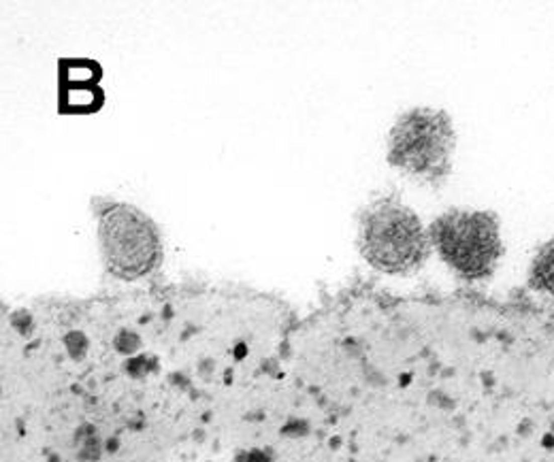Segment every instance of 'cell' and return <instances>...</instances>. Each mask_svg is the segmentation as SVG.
<instances>
[{"label":"cell","mask_w":554,"mask_h":462,"mask_svg":"<svg viewBox=\"0 0 554 462\" xmlns=\"http://www.w3.org/2000/svg\"><path fill=\"white\" fill-rule=\"evenodd\" d=\"M358 243L364 260L390 275L418 268L428 251V239L418 215L392 198H384L364 211Z\"/></svg>","instance_id":"cell-1"},{"label":"cell","mask_w":554,"mask_h":462,"mask_svg":"<svg viewBox=\"0 0 554 462\" xmlns=\"http://www.w3.org/2000/svg\"><path fill=\"white\" fill-rule=\"evenodd\" d=\"M98 239L107 270L120 279L145 277L162 258L158 228L130 205H109L98 213Z\"/></svg>","instance_id":"cell-3"},{"label":"cell","mask_w":554,"mask_h":462,"mask_svg":"<svg viewBox=\"0 0 554 462\" xmlns=\"http://www.w3.org/2000/svg\"><path fill=\"white\" fill-rule=\"evenodd\" d=\"M439 256L463 277H486L501 258L499 224L484 211H450L431 228Z\"/></svg>","instance_id":"cell-4"},{"label":"cell","mask_w":554,"mask_h":462,"mask_svg":"<svg viewBox=\"0 0 554 462\" xmlns=\"http://www.w3.org/2000/svg\"><path fill=\"white\" fill-rule=\"evenodd\" d=\"M531 284L533 288L554 296V241L543 245L535 256L531 266Z\"/></svg>","instance_id":"cell-5"},{"label":"cell","mask_w":554,"mask_h":462,"mask_svg":"<svg viewBox=\"0 0 554 462\" xmlns=\"http://www.w3.org/2000/svg\"><path fill=\"white\" fill-rule=\"evenodd\" d=\"M454 149V130L443 111L412 109L399 117L390 132L388 158L397 168L424 181L448 175Z\"/></svg>","instance_id":"cell-2"}]
</instances>
